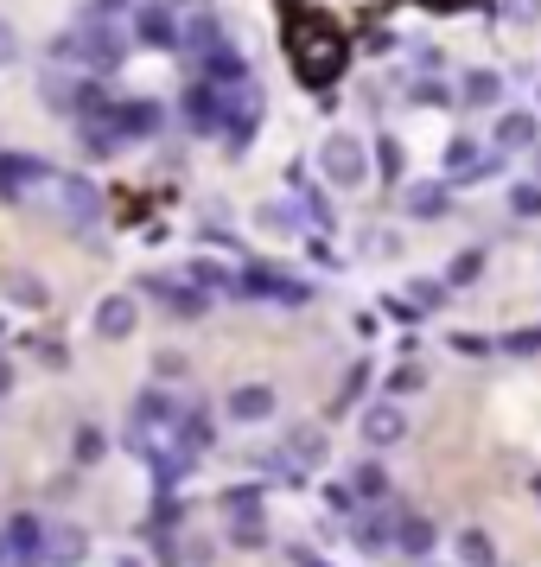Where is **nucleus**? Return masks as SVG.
<instances>
[{
	"mask_svg": "<svg viewBox=\"0 0 541 567\" xmlns=\"http://www.w3.org/2000/svg\"><path fill=\"white\" fill-rule=\"evenodd\" d=\"M32 204H39L45 217L71 223V230H83V223L102 217V192H96V185L90 179H64V173H45L39 185H32Z\"/></svg>",
	"mask_w": 541,
	"mask_h": 567,
	"instance_id": "obj_1",
	"label": "nucleus"
},
{
	"mask_svg": "<svg viewBox=\"0 0 541 567\" xmlns=\"http://www.w3.org/2000/svg\"><path fill=\"white\" fill-rule=\"evenodd\" d=\"M293 64H300V77H306V83H331V77H338V64H344V39H338V32H331V26L319 20V13H312V20L300 13Z\"/></svg>",
	"mask_w": 541,
	"mask_h": 567,
	"instance_id": "obj_2",
	"label": "nucleus"
},
{
	"mask_svg": "<svg viewBox=\"0 0 541 567\" xmlns=\"http://www.w3.org/2000/svg\"><path fill=\"white\" fill-rule=\"evenodd\" d=\"M71 39H77V64H83V71H115V64L121 58H128V39H121V26L115 20H96V13H83V26L71 32Z\"/></svg>",
	"mask_w": 541,
	"mask_h": 567,
	"instance_id": "obj_3",
	"label": "nucleus"
},
{
	"mask_svg": "<svg viewBox=\"0 0 541 567\" xmlns=\"http://www.w3.org/2000/svg\"><path fill=\"white\" fill-rule=\"evenodd\" d=\"M319 166L331 185H363V173H370V160H363V147L351 141V134H331V141L319 147Z\"/></svg>",
	"mask_w": 541,
	"mask_h": 567,
	"instance_id": "obj_4",
	"label": "nucleus"
},
{
	"mask_svg": "<svg viewBox=\"0 0 541 567\" xmlns=\"http://www.w3.org/2000/svg\"><path fill=\"white\" fill-rule=\"evenodd\" d=\"M45 542H51V523H39L32 510H20V517L7 523V555H13V567H39L45 561Z\"/></svg>",
	"mask_w": 541,
	"mask_h": 567,
	"instance_id": "obj_5",
	"label": "nucleus"
},
{
	"mask_svg": "<svg viewBox=\"0 0 541 567\" xmlns=\"http://www.w3.org/2000/svg\"><path fill=\"white\" fill-rule=\"evenodd\" d=\"M128 32H134V39H141L147 51H172V45H185V20H172L166 7H134Z\"/></svg>",
	"mask_w": 541,
	"mask_h": 567,
	"instance_id": "obj_6",
	"label": "nucleus"
},
{
	"mask_svg": "<svg viewBox=\"0 0 541 567\" xmlns=\"http://www.w3.org/2000/svg\"><path fill=\"white\" fill-rule=\"evenodd\" d=\"M45 173H51L45 160H32V153H7V147H0V204L32 198V185H39Z\"/></svg>",
	"mask_w": 541,
	"mask_h": 567,
	"instance_id": "obj_7",
	"label": "nucleus"
},
{
	"mask_svg": "<svg viewBox=\"0 0 541 567\" xmlns=\"http://www.w3.org/2000/svg\"><path fill=\"white\" fill-rule=\"evenodd\" d=\"M223 109H230V96H223V83H211V77H198L185 90V122L198 128V134H211V128H223Z\"/></svg>",
	"mask_w": 541,
	"mask_h": 567,
	"instance_id": "obj_8",
	"label": "nucleus"
},
{
	"mask_svg": "<svg viewBox=\"0 0 541 567\" xmlns=\"http://www.w3.org/2000/svg\"><path fill=\"white\" fill-rule=\"evenodd\" d=\"M134 319H141L134 294H102V306H96V338H102V345H121V338H134Z\"/></svg>",
	"mask_w": 541,
	"mask_h": 567,
	"instance_id": "obj_9",
	"label": "nucleus"
},
{
	"mask_svg": "<svg viewBox=\"0 0 541 567\" xmlns=\"http://www.w3.org/2000/svg\"><path fill=\"white\" fill-rule=\"evenodd\" d=\"M147 294H160V306H166L172 319H204V306H211V300L198 294V281H191V274H185V281H147Z\"/></svg>",
	"mask_w": 541,
	"mask_h": 567,
	"instance_id": "obj_10",
	"label": "nucleus"
},
{
	"mask_svg": "<svg viewBox=\"0 0 541 567\" xmlns=\"http://www.w3.org/2000/svg\"><path fill=\"white\" fill-rule=\"evenodd\" d=\"M83 555H90V529H77V523H51L45 561H51V567H77Z\"/></svg>",
	"mask_w": 541,
	"mask_h": 567,
	"instance_id": "obj_11",
	"label": "nucleus"
},
{
	"mask_svg": "<svg viewBox=\"0 0 541 567\" xmlns=\"http://www.w3.org/2000/svg\"><path fill=\"white\" fill-rule=\"evenodd\" d=\"M198 71L211 77V83H242V77H249V64H242V51H236L230 39H217V45L198 58Z\"/></svg>",
	"mask_w": 541,
	"mask_h": 567,
	"instance_id": "obj_12",
	"label": "nucleus"
},
{
	"mask_svg": "<svg viewBox=\"0 0 541 567\" xmlns=\"http://www.w3.org/2000/svg\"><path fill=\"white\" fill-rule=\"evenodd\" d=\"M115 128H121V141H147L153 128H160V109L153 102H115Z\"/></svg>",
	"mask_w": 541,
	"mask_h": 567,
	"instance_id": "obj_13",
	"label": "nucleus"
},
{
	"mask_svg": "<svg viewBox=\"0 0 541 567\" xmlns=\"http://www.w3.org/2000/svg\"><path fill=\"white\" fill-rule=\"evenodd\" d=\"M268 415H274V389H268V383L230 389V421H268Z\"/></svg>",
	"mask_w": 541,
	"mask_h": 567,
	"instance_id": "obj_14",
	"label": "nucleus"
},
{
	"mask_svg": "<svg viewBox=\"0 0 541 567\" xmlns=\"http://www.w3.org/2000/svg\"><path fill=\"white\" fill-rule=\"evenodd\" d=\"M217 39H223V20H217V13L185 7V51H191V58H204V51H211Z\"/></svg>",
	"mask_w": 541,
	"mask_h": 567,
	"instance_id": "obj_15",
	"label": "nucleus"
},
{
	"mask_svg": "<svg viewBox=\"0 0 541 567\" xmlns=\"http://www.w3.org/2000/svg\"><path fill=\"white\" fill-rule=\"evenodd\" d=\"M287 459H293L300 472L325 466V434H319V427H293V434H287Z\"/></svg>",
	"mask_w": 541,
	"mask_h": 567,
	"instance_id": "obj_16",
	"label": "nucleus"
},
{
	"mask_svg": "<svg viewBox=\"0 0 541 567\" xmlns=\"http://www.w3.org/2000/svg\"><path fill=\"white\" fill-rule=\"evenodd\" d=\"M7 300H13V306H32V313H39V306H51V287L39 281V274H7Z\"/></svg>",
	"mask_w": 541,
	"mask_h": 567,
	"instance_id": "obj_17",
	"label": "nucleus"
},
{
	"mask_svg": "<svg viewBox=\"0 0 541 567\" xmlns=\"http://www.w3.org/2000/svg\"><path fill=\"white\" fill-rule=\"evenodd\" d=\"M102 453H109V434H102L96 421H83L77 434H71V459H77V466H96Z\"/></svg>",
	"mask_w": 541,
	"mask_h": 567,
	"instance_id": "obj_18",
	"label": "nucleus"
},
{
	"mask_svg": "<svg viewBox=\"0 0 541 567\" xmlns=\"http://www.w3.org/2000/svg\"><path fill=\"white\" fill-rule=\"evenodd\" d=\"M363 440H370V446L401 440V415H395V408H370V415H363Z\"/></svg>",
	"mask_w": 541,
	"mask_h": 567,
	"instance_id": "obj_19",
	"label": "nucleus"
},
{
	"mask_svg": "<svg viewBox=\"0 0 541 567\" xmlns=\"http://www.w3.org/2000/svg\"><path fill=\"white\" fill-rule=\"evenodd\" d=\"M223 517H261V491L255 485H230V491H223Z\"/></svg>",
	"mask_w": 541,
	"mask_h": 567,
	"instance_id": "obj_20",
	"label": "nucleus"
},
{
	"mask_svg": "<svg viewBox=\"0 0 541 567\" xmlns=\"http://www.w3.org/2000/svg\"><path fill=\"white\" fill-rule=\"evenodd\" d=\"M497 141H503V147H535V115H503Z\"/></svg>",
	"mask_w": 541,
	"mask_h": 567,
	"instance_id": "obj_21",
	"label": "nucleus"
},
{
	"mask_svg": "<svg viewBox=\"0 0 541 567\" xmlns=\"http://www.w3.org/2000/svg\"><path fill=\"white\" fill-rule=\"evenodd\" d=\"M459 555H465L471 567H491V561H497V548H491V536H478V529H465V536H459Z\"/></svg>",
	"mask_w": 541,
	"mask_h": 567,
	"instance_id": "obj_22",
	"label": "nucleus"
},
{
	"mask_svg": "<svg viewBox=\"0 0 541 567\" xmlns=\"http://www.w3.org/2000/svg\"><path fill=\"white\" fill-rule=\"evenodd\" d=\"M32 351H39L45 370H71V351H64V338H26Z\"/></svg>",
	"mask_w": 541,
	"mask_h": 567,
	"instance_id": "obj_23",
	"label": "nucleus"
},
{
	"mask_svg": "<svg viewBox=\"0 0 541 567\" xmlns=\"http://www.w3.org/2000/svg\"><path fill=\"white\" fill-rule=\"evenodd\" d=\"M408 211H414V217H440V211H446L440 185H414V192H408Z\"/></svg>",
	"mask_w": 541,
	"mask_h": 567,
	"instance_id": "obj_24",
	"label": "nucleus"
},
{
	"mask_svg": "<svg viewBox=\"0 0 541 567\" xmlns=\"http://www.w3.org/2000/svg\"><path fill=\"white\" fill-rule=\"evenodd\" d=\"M230 542L236 548H261V542H268V523H261V517H236L230 523Z\"/></svg>",
	"mask_w": 541,
	"mask_h": 567,
	"instance_id": "obj_25",
	"label": "nucleus"
},
{
	"mask_svg": "<svg viewBox=\"0 0 541 567\" xmlns=\"http://www.w3.org/2000/svg\"><path fill=\"white\" fill-rule=\"evenodd\" d=\"M427 542H433V523H427V517H408V523H401V548H408V555H427Z\"/></svg>",
	"mask_w": 541,
	"mask_h": 567,
	"instance_id": "obj_26",
	"label": "nucleus"
},
{
	"mask_svg": "<svg viewBox=\"0 0 541 567\" xmlns=\"http://www.w3.org/2000/svg\"><path fill=\"white\" fill-rule=\"evenodd\" d=\"M185 274H191L198 287H236V274H230V268H217V262H191Z\"/></svg>",
	"mask_w": 541,
	"mask_h": 567,
	"instance_id": "obj_27",
	"label": "nucleus"
},
{
	"mask_svg": "<svg viewBox=\"0 0 541 567\" xmlns=\"http://www.w3.org/2000/svg\"><path fill=\"white\" fill-rule=\"evenodd\" d=\"M465 102H497V77L491 71H471L465 77Z\"/></svg>",
	"mask_w": 541,
	"mask_h": 567,
	"instance_id": "obj_28",
	"label": "nucleus"
},
{
	"mask_svg": "<svg viewBox=\"0 0 541 567\" xmlns=\"http://www.w3.org/2000/svg\"><path fill=\"white\" fill-rule=\"evenodd\" d=\"M96 20H134V0H90Z\"/></svg>",
	"mask_w": 541,
	"mask_h": 567,
	"instance_id": "obj_29",
	"label": "nucleus"
},
{
	"mask_svg": "<svg viewBox=\"0 0 541 567\" xmlns=\"http://www.w3.org/2000/svg\"><path fill=\"white\" fill-rule=\"evenodd\" d=\"M357 491H363V497H370V504H376V497L389 491V485H382V472H376V466H357Z\"/></svg>",
	"mask_w": 541,
	"mask_h": 567,
	"instance_id": "obj_30",
	"label": "nucleus"
},
{
	"mask_svg": "<svg viewBox=\"0 0 541 567\" xmlns=\"http://www.w3.org/2000/svg\"><path fill=\"white\" fill-rule=\"evenodd\" d=\"M503 13H510V20H522V26H529L535 13H541V0H503Z\"/></svg>",
	"mask_w": 541,
	"mask_h": 567,
	"instance_id": "obj_31",
	"label": "nucleus"
},
{
	"mask_svg": "<svg viewBox=\"0 0 541 567\" xmlns=\"http://www.w3.org/2000/svg\"><path fill=\"white\" fill-rule=\"evenodd\" d=\"M153 370H160V376H185V357L179 351H160V357H153Z\"/></svg>",
	"mask_w": 541,
	"mask_h": 567,
	"instance_id": "obj_32",
	"label": "nucleus"
},
{
	"mask_svg": "<svg viewBox=\"0 0 541 567\" xmlns=\"http://www.w3.org/2000/svg\"><path fill=\"white\" fill-rule=\"evenodd\" d=\"M446 294H440V281H421V287H414V306H440Z\"/></svg>",
	"mask_w": 541,
	"mask_h": 567,
	"instance_id": "obj_33",
	"label": "nucleus"
},
{
	"mask_svg": "<svg viewBox=\"0 0 541 567\" xmlns=\"http://www.w3.org/2000/svg\"><path fill=\"white\" fill-rule=\"evenodd\" d=\"M13 58H20V45H13V26L0 20V64H13Z\"/></svg>",
	"mask_w": 541,
	"mask_h": 567,
	"instance_id": "obj_34",
	"label": "nucleus"
},
{
	"mask_svg": "<svg viewBox=\"0 0 541 567\" xmlns=\"http://www.w3.org/2000/svg\"><path fill=\"white\" fill-rule=\"evenodd\" d=\"M13 376H20V370H13V357L0 351V395H13Z\"/></svg>",
	"mask_w": 541,
	"mask_h": 567,
	"instance_id": "obj_35",
	"label": "nucleus"
},
{
	"mask_svg": "<svg viewBox=\"0 0 541 567\" xmlns=\"http://www.w3.org/2000/svg\"><path fill=\"white\" fill-rule=\"evenodd\" d=\"M7 561H13V555H7V536H0V567H7Z\"/></svg>",
	"mask_w": 541,
	"mask_h": 567,
	"instance_id": "obj_36",
	"label": "nucleus"
},
{
	"mask_svg": "<svg viewBox=\"0 0 541 567\" xmlns=\"http://www.w3.org/2000/svg\"><path fill=\"white\" fill-rule=\"evenodd\" d=\"M115 567H141V561H134V555H121V561H115Z\"/></svg>",
	"mask_w": 541,
	"mask_h": 567,
	"instance_id": "obj_37",
	"label": "nucleus"
},
{
	"mask_svg": "<svg viewBox=\"0 0 541 567\" xmlns=\"http://www.w3.org/2000/svg\"><path fill=\"white\" fill-rule=\"evenodd\" d=\"M300 567H325V561H306V555H300Z\"/></svg>",
	"mask_w": 541,
	"mask_h": 567,
	"instance_id": "obj_38",
	"label": "nucleus"
}]
</instances>
